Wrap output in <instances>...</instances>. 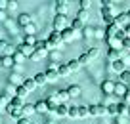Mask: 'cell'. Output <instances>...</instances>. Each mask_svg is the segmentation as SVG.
Returning <instances> with one entry per match:
<instances>
[{
	"mask_svg": "<svg viewBox=\"0 0 130 124\" xmlns=\"http://www.w3.org/2000/svg\"><path fill=\"white\" fill-rule=\"evenodd\" d=\"M48 50H56V48H61V44H63V38H61V32L56 31L54 29L52 32L48 34Z\"/></svg>",
	"mask_w": 130,
	"mask_h": 124,
	"instance_id": "cell-1",
	"label": "cell"
},
{
	"mask_svg": "<svg viewBox=\"0 0 130 124\" xmlns=\"http://www.w3.org/2000/svg\"><path fill=\"white\" fill-rule=\"evenodd\" d=\"M100 13H102V17H103V21H105L107 25L109 23H115V8L113 6H102V10H100Z\"/></svg>",
	"mask_w": 130,
	"mask_h": 124,
	"instance_id": "cell-2",
	"label": "cell"
},
{
	"mask_svg": "<svg viewBox=\"0 0 130 124\" xmlns=\"http://www.w3.org/2000/svg\"><path fill=\"white\" fill-rule=\"evenodd\" d=\"M65 27H67V15L56 13V17H54V29H56V31H63Z\"/></svg>",
	"mask_w": 130,
	"mask_h": 124,
	"instance_id": "cell-3",
	"label": "cell"
},
{
	"mask_svg": "<svg viewBox=\"0 0 130 124\" xmlns=\"http://www.w3.org/2000/svg\"><path fill=\"white\" fill-rule=\"evenodd\" d=\"M107 113V107L103 103H94L90 105V116H103Z\"/></svg>",
	"mask_w": 130,
	"mask_h": 124,
	"instance_id": "cell-4",
	"label": "cell"
},
{
	"mask_svg": "<svg viewBox=\"0 0 130 124\" xmlns=\"http://www.w3.org/2000/svg\"><path fill=\"white\" fill-rule=\"evenodd\" d=\"M17 48H13L8 40H0V56H12Z\"/></svg>",
	"mask_w": 130,
	"mask_h": 124,
	"instance_id": "cell-5",
	"label": "cell"
},
{
	"mask_svg": "<svg viewBox=\"0 0 130 124\" xmlns=\"http://www.w3.org/2000/svg\"><path fill=\"white\" fill-rule=\"evenodd\" d=\"M100 88H102V94H103V96L115 94V82H113V80H109V78H105V80L102 82V86H100Z\"/></svg>",
	"mask_w": 130,
	"mask_h": 124,
	"instance_id": "cell-6",
	"label": "cell"
},
{
	"mask_svg": "<svg viewBox=\"0 0 130 124\" xmlns=\"http://www.w3.org/2000/svg\"><path fill=\"white\" fill-rule=\"evenodd\" d=\"M67 10H69V0H56V13L67 15Z\"/></svg>",
	"mask_w": 130,
	"mask_h": 124,
	"instance_id": "cell-7",
	"label": "cell"
},
{
	"mask_svg": "<svg viewBox=\"0 0 130 124\" xmlns=\"http://www.w3.org/2000/svg\"><path fill=\"white\" fill-rule=\"evenodd\" d=\"M115 23H117L119 27H128V23H130L128 12H122V13H119V15L115 17Z\"/></svg>",
	"mask_w": 130,
	"mask_h": 124,
	"instance_id": "cell-8",
	"label": "cell"
},
{
	"mask_svg": "<svg viewBox=\"0 0 130 124\" xmlns=\"http://www.w3.org/2000/svg\"><path fill=\"white\" fill-rule=\"evenodd\" d=\"M59 32H61V38H63V42H73L75 32H77V31H73L71 27H65L63 31H59Z\"/></svg>",
	"mask_w": 130,
	"mask_h": 124,
	"instance_id": "cell-9",
	"label": "cell"
},
{
	"mask_svg": "<svg viewBox=\"0 0 130 124\" xmlns=\"http://www.w3.org/2000/svg\"><path fill=\"white\" fill-rule=\"evenodd\" d=\"M35 109H37L38 115H46V113H50V109H48V101H46V99L37 101V103H35Z\"/></svg>",
	"mask_w": 130,
	"mask_h": 124,
	"instance_id": "cell-10",
	"label": "cell"
},
{
	"mask_svg": "<svg viewBox=\"0 0 130 124\" xmlns=\"http://www.w3.org/2000/svg\"><path fill=\"white\" fill-rule=\"evenodd\" d=\"M128 92V84H124V82H115V96H119V97H122L124 94Z\"/></svg>",
	"mask_w": 130,
	"mask_h": 124,
	"instance_id": "cell-11",
	"label": "cell"
},
{
	"mask_svg": "<svg viewBox=\"0 0 130 124\" xmlns=\"http://www.w3.org/2000/svg\"><path fill=\"white\" fill-rule=\"evenodd\" d=\"M17 50H19V52L23 54L25 57H29L32 52H35V46H31V44H25V42H21V44L17 46Z\"/></svg>",
	"mask_w": 130,
	"mask_h": 124,
	"instance_id": "cell-12",
	"label": "cell"
},
{
	"mask_svg": "<svg viewBox=\"0 0 130 124\" xmlns=\"http://www.w3.org/2000/svg\"><path fill=\"white\" fill-rule=\"evenodd\" d=\"M111 69H113L115 73H119V75H121V73L126 69V63H124L122 59H115V61H111Z\"/></svg>",
	"mask_w": 130,
	"mask_h": 124,
	"instance_id": "cell-13",
	"label": "cell"
},
{
	"mask_svg": "<svg viewBox=\"0 0 130 124\" xmlns=\"http://www.w3.org/2000/svg\"><path fill=\"white\" fill-rule=\"evenodd\" d=\"M119 29H121V27H119L117 23H109V25L105 27V38H111V36H115Z\"/></svg>",
	"mask_w": 130,
	"mask_h": 124,
	"instance_id": "cell-14",
	"label": "cell"
},
{
	"mask_svg": "<svg viewBox=\"0 0 130 124\" xmlns=\"http://www.w3.org/2000/svg\"><path fill=\"white\" fill-rule=\"evenodd\" d=\"M46 57V50H35V52L29 56V59L31 61H42Z\"/></svg>",
	"mask_w": 130,
	"mask_h": 124,
	"instance_id": "cell-15",
	"label": "cell"
},
{
	"mask_svg": "<svg viewBox=\"0 0 130 124\" xmlns=\"http://www.w3.org/2000/svg\"><path fill=\"white\" fill-rule=\"evenodd\" d=\"M54 94H56V97H57V101H59V103H67V101L71 99L67 90H59V92H54Z\"/></svg>",
	"mask_w": 130,
	"mask_h": 124,
	"instance_id": "cell-16",
	"label": "cell"
},
{
	"mask_svg": "<svg viewBox=\"0 0 130 124\" xmlns=\"http://www.w3.org/2000/svg\"><path fill=\"white\" fill-rule=\"evenodd\" d=\"M109 48H115V50H122V42L117 38V36H111V38H105Z\"/></svg>",
	"mask_w": 130,
	"mask_h": 124,
	"instance_id": "cell-17",
	"label": "cell"
},
{
	"mask_svg": "<svg viewBox=\"0 0 130 124\" xmlns=\"http://www.w3.org/2000/svg\"><path fill=\"white\" fill-rule=\"evenodd\" d=\"M67 113H69V105H67V103H59L54 115H56V116H67Z\"/></svg>",
	"mask_w": 130,
	"mask_h": 124,
	"instance_id": "cell-18",
	"label": "cell"
},
{
	"mask_svg": "<svg viewBox=\"0 0 130 124\" xmlns=\"http://www.w3.org/2000/svg\"><path fill=\"white\" fill-rule=\"evenodd\" d=\"M17 23H19V27L23 29L25 25H29V23H32V17L29 15V13H21L19 17H17Z\"/></svg>",
	"mask_w": 130,
	"mask_h": 124,
	"instance_id": "cell-19",
	"label": "cell"
},
{
	"mask_svg": "<svg viewBox=\"0 0 130 124\" xmlns=\"http://www.w3.org/2000/svg\"><path fill=\"white\" fill-rule=\"evenodd\" d=\"M121 56H122V50H115V48H109V52H107V59H109V61L121 59Z\"/></svg>",
	"mask_w": 130,
	"mask_h": 124,
	"instance_id": "cell-20",
	"label": "cell"
},
{
	"mask_svg": "<svg viewBox=\"0 0 130 124\" xmlns=\"http://www.w3.org/2000/svg\"><path fill=\"white\" fill-rule=\"evenodd\" d=\"M32 78H35L37 86H44V84H48V78H46V73H37V75L32 76Z\"/></svg>",
	"mask_w": 130,
	"mask_h": 124,
	"instance_id": "cell-21",
	"label": "cell"
},
{
	"mask_svg": "<svg viewBox=\"0 0 130 124\" xmlns=\"http://www.w3.org/2000/svg\"><path fill=\"white\" fill-rule=\"evenodd\" d=\"M67 92H69V97H71V99H75V97L80 96V86L73 84V86H69V88H67Z\"/></svg>",
	"mask_w": 130,
	"mask_h": 124,
	"instance_id": "cell-22",
	"label": "cell"
},
{
	"mask_svg": "<svg viewBox=\"0 0 130 124\" xmlns=\"http://www.w3.org/2000/svg\"><path fill=\"white\" fill-rule=\"evenodd\" d=\"M37 113V109H35V105H31V103H25L23 105V116H31V115H35Z\"/></svg>",
	"mask_w": 130,
	"mask_h": 124,
	"instance_id": "cell-23",
	"label": "cell"
},
{
	"mask_svg": "<svg viewBox=\"0 0 130 124\" xmlns=\"http://www.w3.org/2000/svg\"><path fill=\"white\" fill-rule=\"evenodd\" d=\"M13 63H15V61H13V56H2V67L4 69H12Z\"/></svg>",
	"mask_w": 130,
	"mask_h": 124,
	"instance_id": "cell-24",
	"label": "cell"
},
{
	"mask_svg": "<svg viewBox=\"0 0 130 124\" xmlns=\"http://www.w3.org/2000/svg\"><path fill=\"white\" fill-rule=\"evenodd\" d=\"M10 105H13V107H23L25 99H23V97H19V96H13V97H10Z\"/></svg>",
	"mask_w": 130,
	"mask_h": 124,
	"instance_id": "cell-25",
	"label": "cell"
},
{
	"mask_svg": "<svg viewBox=\"0 0 130 124\" xmlns=\"http://www.w3.org/2000/svg\"><path fill=\"white\" fill-rule=\"evenodd\" d=\"M67 67L71 69V73H75V71H78L82 65L78 63V57H77V59H69V61H67Z\"/></svg>",
	"mask_w": 130,
	"mask_h": 124,
	"instance_id": "cell-26",
	"label": "cell"
},
{
	"mask_svg": "<svg viewBox=\"0 0 130 124\" xmlns=\"http://www.w3.org/2000/svg\"><path fill=\"white\" fill-rule=\"evenodd\" d=\"M86 116H90V107L78 105V118H86Z\"/></svg>",
	"mask_w": 130,
	"mask_h": 124,
	"instance_id": "cell-27",
	"label": "cell"
},
{
	"mask_svg": "<svg viewBox=\"0 0 130 124\" xmlns=\"http://www.w3.org/2000/svg\"><path fill=\"white\" fill-rule=\"evenodd\" d=\"M57 73H59V76H67V75H71V69L67 67V63H59Z\"/></svg>",
	"mask_w": 130,
	"mask_h": 124,
	"instance_id": "cell-28",
	"label": "cell"
},
{
	"mask_svg": "<svg viewBox=\"0 0 130 124\" xmlns=\"http://www.w3.org/2000/svg\"><path fill=\"white\" fill-rule=\"evenodd\" d=\"M23 86L29 90V92H32V90L37 88V82H35V78H25L23 80Z\"/></svg>",
	"mask_w": 130,
	"mask_h": 124,
	"instance_id": "cell-29",
	"label": "cell"
},
{
	"mask_svg": "<svg viewBox=\"0 0 130 124\" xmlns=\"http://www.w3.org/2000/svg\"><path fill=\"white\" fill-rule=\"evenodd\" d=\"M119 80L124 82V84H130V71H128V69H124V71L119 75Z\"/></svg>",
	"mask_w": 130,
	"mask_h": 124,
	"instance_id": "cell-30",
	"label": "cell"
},
{
	"mask_svg": "<svg viewBox=\"0 0 130 124\" xmlns=\"http://www.w3.org/2000/svg\"><path fill=\"white\" fill-rule=\"evenodd\" d=\"M15 94H17V86L10 82V84L6 86V96H8V97H13V96H15Z\"/></svg>",
	"mask_w": 130,
	"mask_h": 124,
	"instance_id": "cell-31",
	"label": "cell"
},
{
	"mask_svg": "<svg viewBox=\"0 0 130 124\" xmlns=\"http://www.w3.org/2000/svg\"><path fill=\"white\" fill-rule=\"evenodd\" d=\"M29 94H31V92H29V90L25 88L23 84H21V86H17V94H15V96H19V97H23V99H25V97H27Z\"/></svg>",
	"mask_w": 130,
	"mask_h": 124,
	"instance_id": "cell-32",
	"label": "cell"
},
{
	"mask_svg": "<svg viewBox=\"0 0 130 124\" xmlns=\"http://www.w3.org/2000/svg\"><path fill=\"white\" fill-rule=\"evenodd\" d=\"M35 50H46V52H48V40H37Z\"/></svg>",
	"mask_w": 130,
	"mask_h": 124,
	"instance_id": "cell-33",
	"label": "cell"
},
{
	"mask_svg": "<svg viewBox=\"0 0 130 124\" xmlns=\"http://www.w3.org/2000/svg\"><path fill=\"white\" fill-rule=\"evenodd\" d=\"M23 32H25V34H37V27H35L32 23H29V25L23 27Z\"/></svg>",
	"mask_w": 130,
	"mask_h": 124,
	"instance_id": "cell-34",
	"label": "cell"
},
{
	"mask_svg": "<svg viewBox=\"0 0 130 124\" xmlns=\"http://www.w3.org/2000/svg\"><path fill=\"white\" fill-rule=\"evenodd\" d=\"M12 56H13V61H15V63H21V61H25V59H27V57H25L23 54L19 52V50H15V52H13Z\"/></svg>",
	"mask_w": 130,
	"mask_h": 124,
	"instance_id": "cell-35",
	"label": "cell"
},
{
	"mask_svg": "<svg viewBox=\"0 0 130 124\" xmlns=\"http://www.w3.org/2000/svg\"><path fill=\"white\" fill-rule=\"evenodd\" d=\"M94 36L98 40H105V29H94Z\"/></svg>",
	"mask_w": 130,
	"mask_h": 124,
	"instance_id": "cell-36",
	"label": "cell"
},
{
	"mask_svg": "<svg viewBox=\"0 0 130 124\" xmlns=\"http://www.w3.org/2000/svg\"><path fill=\"white\" fill-rule=\"evenodd\" d=\"M8 103H10V97L8 96H0V111H6Z\"/></svg>",
	"mask_w": 130,
	"mask_h": 124,
	"instance_id": "cell-37",
	"label": "cell"
},
{
	"mask_svg": "<svg viewBox=\"0 0 130 124\" xmlns=\"http://www.w3.org/2000/svg\"><path fill=\"white\" fill-rule=\"evenodd\" d=\"M10 82L15 84V86H21V84H23V78H21L19 75H12V76H10Z\"/></svg>",
	"mask_w": 130,
	"mask_h": 124,
	"instance_id": "cell-38",
	"label": "cell"
},
{
	"mask_svg": "<svg viewBox=\"0 0 130 124\" xmlns=\"http://www.w3.org/2000/svg\"><path fill=\"white\" fill-rule=\"evenodd\" d=\"M78 63H80V65H88V63H90L88 52H84V54H80V56H78Z\"/></svg>",
	"mask_w": 130,
	"mask_h": 124,
	"instance_id": "cell-39",
	"label": "cell"
},
{
	"mask_svg": "<svg viewBox=\"0 0 130 124\" xmlns=\"http://www.w3.org/2000/svg\"><path fill=\"white\" fill-rule=\"evenodd\" d=\"M67 116L69 118H78V107H69V113H67Z\"/></svg>",
	"mask_w": 130,
	"mask_h": 124,
	"instance_id": "cell-40",
	"label": "cell"
},
{
	"mask_svg": "<svg viewBox=\"0 0 130 124\" xmlns=\"http://www.w3.org/2000/svg\"><path fill=\"white\" fill-rule=\"evenodd\" d=\"M23 42H25V44H31V46H35V44H37V38H35V34H25Z\"/></svg>",
	"mask_w": 130,
	"mask_h": 124,
	"instance_id": "cell-41",
	"label": "cell"
},
{
	"mask_svg": "<svg viewBox=\"0 0 130 124\" xmlns=\"http://www.w3.org/2000/svg\"><path fill=\"white\" fill-rule=\"evenodd\" d=\"M98 56H100V50H98V48H90V50H88V57H90V61H94Z\"/></svg>",
	"mask_w": 130,
	"mask_h": 124,
	"instance_id": "cell-42",
	"label": "cell"
},
{
	"mask_svg": "<svg viewBox=\"0 0 130 124\" xmlns=\"http://www.w3.org/2000/svg\"><path fill=\"white\" fill-rule=\"evenodd\" d=\"M71 29H73V31H80V29H82V21L78 19V17H77V19H73V23H71Z\"/></svg>",
	"mask_w": 130,
	"mask_h": 124,
	"instance_id": "cell-43",
	"label": "cell"
},
{
	"mask_svg": "<svg viewBox=\"0 0 130 124\" xmlns=\"http://www.w3.org/2000/svg\"><path fill=\"white\" fill-rule=\"evenodd\" d=\"M92 0H80V10H90Z\"/></svg>",
	"mask_w": 130,
	"mask_h": 124,
	"instance_id": "cell-44",
	"label": "cell"
},
{
	"mask_svg": "<svg viewBox=\"0 0 130 124\" xmlns=\"http://www.w3.org/2000/svg\"><path fill=\"white\" fill-rule=\"evenodd\" d=\"M10 8V0H0V12H6Z\"/></svg>",
	"mask_w": 130,
	"mask_h": 124,
	"instance_id": "cell-45",
	"label": "cell"
},
{
	"mask_svg": "<svg viewBox=\"0 0 130 124\" xmlns=\"http://www.w3.org/2000/svg\"><path fill=\"white\" fill-rule=\"evenodd\" d=\"M115 36H117V38L119 40H122V38H124V36H128V34H126V29H119V31H117V34H115Z\"/></svg>",
	"mask_w": 130,
	"mask_h": 124,
	"instance_id": "cell-46",
	"label": "cell"
},
{
	"mask_svg": "<svg viewBox=\"0 0 130 124\" xmlns=\"http://www.w3.org/2000/svg\"><path fill=\"white\" fill-rule=\"evenodd\" d=\"M86 15H88V10H78V13H77V17H78L80 21H84Z\"/></svg>",
	"mask_w": 130,
	"mask_h": 124,
	"instance_id": "cell-47",
	"label": "cell"
},
{
	"mask_svg": "<svg viewBox=\"0 0 130 124\" xmlns=\"http://www.w3.org/2000/svg\"><path fill=\"white\" fill-rule=\"evenodd\" d=\"M121 42H122V50H124V48L128 50V48H130V36H124V38H122Z\"/></svg>",
	"mask_w": 130,
	"mask_h": 124,
	"instance_id": "cell-48",
	"label": "cell"
},
{
	"mask_svg": "<svg viewBox=\"0 0 130 124\" xmlns=\"http://www.w3.org/2000/svg\"><path fill=\"white\" fill-rule=\"evenodd\" d=\"M121 99H122V101H124V103H126V105H130V90H128V92H126V94H124V96H122V97H121Z\"/></svg>",
	"mask_w": 130,
	"mask_h": 124,
	"instance_id": "cell-49",
	"label": "cell"
},
{
	"mask_svg": "<svg viewBox=\"0 0 130 124\" xmlns=\"http://www.w3.org/2000/svg\"><path fill=\"white\" fill-rule=\"evenodd\" d=\"M17 124H31V122H29L27 116H21V118H17Z\"/></svg>",
	"mask_w": 130,
	"mask_h": 124,
	"instance_id": "cell-50",
	"label": "cell"
},
{
	"mask_svg": "<svg viewBox=\"0 0 130 124\" xmlns=\"http://www.w3.org/2000/svg\"><path fill=\"white\" fill-rule=\"evenodd\" d=\"M84 36H94V29L86 27V29H84Z\"/></svg>",
	"mask_w": 130,
	"mask_h": 124,
	"instance_id": "cell-51",
	"label": "cell"
},
{
	"mask_svg": "<svg viewBox=\"0 0 130 124\" xmlns=\"http://www.w3.org/2000/svg\"><path fill=\"white\" fill-rule=\"evenodd\" d=\"M15 8H17V2H15V0H10V8L8 10H10V12H13Z\"/></svg>",
	"mask_w": 130,
	"mask_h": 124,
	"instance_id": "cell-52",
	"label": "cell"
},
{
	"mask_svg": "<svg viewBox=\"0 0 130 124\" xmlns=\"http://www.w3.org/2000/svg\"><path fill=\"white\" fill-rule=\"evenodd\" d=\"M102 6H113V0H102Z\"/></svg>",
	"mask_w": 130,
	"mask_h": 124,
	"instance_id": "cell-53",
	"label": "cell"
},
{
	"mask_svg": "<svg viewBox=\"0 0 130 124\" xmlns=\"http://www.w3.org/2000/svg\"><path fill=\"white\" fill-rule=\"evenodd\" d=\"M0 21H6V17H4V12H0Z\"/></svg>",
	"mask_w": 130,
	"mask_h": 124,
	"instance_id": "cell-54",
	"label": "cell"
},
{
	"mask_svg": "<svg viewBox=\"0 0 130 124\" xmlns=\"http://www.w3.org/2000/svg\"><path fill=\"white\" fill-rule=\"evenodd\" d=\"M126 34H128V36H130V27H126Z\"/></svg>",
	"mask_w": 130,
	"mask_h": 124,
	"instance_id": "cell-55",
	"label": "cell"
},
{
	"mask_svg": "<svg viewBox=\"0 0 130 124\" xmlns=\"http://www.w3.org/2000/svg\"><path fill=\"white\" fill-rule=\"evenodd\" d=\"M126 116H130V105H128V111H126Z\"/></svg>",
	"mask_w": 130,
	"mask_h": 124,
	"instance_id": "cell-56",
	"label": "cell"
},
{
	"mask_svg": "<svg viewBox=\"0 0 130 124\" xmlns=\"http://www.w3.org/2000/svg\"><path fill=\"white\" fill-rule=\"evenodd\" d=\"M0 67H2V56H0Z\"/></svg>",
	"mask_w": 130,
	"mask_h": 124,
	"instance_id": "cell-57",
	"label": "cell"
},
{
	"mask_svg": "<svg viewBox=\"0 0 130 124\" xmlns=\"http://www.w3.org/2000/svg\"><path fill=\"white\" fill-rule=\"evenodd\" d=\"M128 17H130V10H128Z\"/></svg>",
	"mask_w": 130,
	"mask_h": 124,
	"instance_id": "cell-58",
	"label": "cell"
},
{
	"mask_svg": "<svg viewBox=\"0 0 130 124\" xmlns=\"http://www.w3.org/2000/svg\"><path fill=\"white\" fill-rule=\"evenodd\" d=\"M128 54H130V48H128Z\"/></svg>",
	"mask_w": 130,
	"mask_h": 124,
	"instance_id": "cell-59",
	"label": "cell"
},
{
	"mask_svg": "<svg viewBox=\"0 0 130 124\" xmlns=\"http://www.w3.org/2000/svg\"><path fill=\"white\" fill-rule=\"evenodd\" d=\"M31 124H32V122H31Z\"/></svg>",
	"mask_w": 130,
	"mask_h": 124,
	"instance_id": "cell-60",
	"label": "cell"
}]
</instances>
